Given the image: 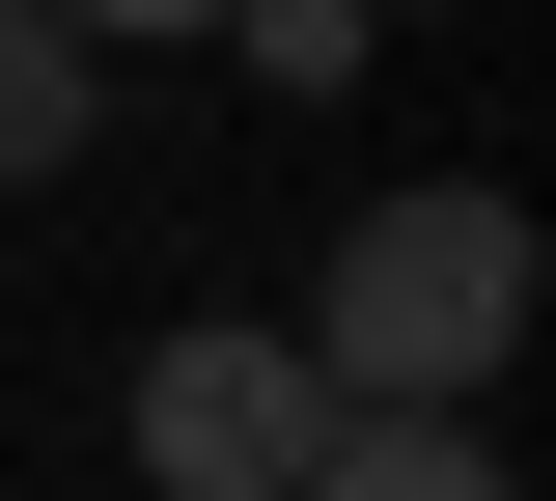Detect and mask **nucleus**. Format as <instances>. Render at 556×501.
Returning <instances> with one entry per match:
<instances>
[{
  "label": "nucleus",
  "instance_id": "nucleus-1",
  "mask_svg": "<svg viewBox=\"0 0 556 501\" xmlns=\"http://www.w3.org/2000/svg\"><path fill=\"white\" fill-rule=\"evenodd\" d=\"M306 390L334 418H473L501 362H529V196L501 167H390L362 223H306Z\"/></svg>",
  "mask_w": 556,
  "mask_h": 501
},
{
  "label": "nucleus",
  "instance_id": "nucleus-5",
  "mask_svg": "<svg viewBox=\"0 0 556 501\" xmlns=\"http://www.w3.org/2000/svg\"><path fill=\"white\" fill-rule=\"evenodd\" d=\"M223 28H251V84H334L362 57V0H223Z\"/></svg>",
  "mask_w": 556,
  "mask_h": 501
},
{
  "label": "nucleus",
  "instance_id": "nucleus-4",
  "mask_svg": "<svg viewBox=\"0 0 556 501\" xmlns=\"http://www.w3.org/2000/svg\"><path fill=\"white\" fill-rule=\"evenodd\" d=\"M84 84H112V57H84L56 0H0V196H56V167H84Z\"/></svg>",
  "mask_w": 556,
  "mask_h": 501
},
{
  "label": "nucleus",
  "instance_id": "nucleus-6",
  "mask_svg": "<svg viewBox=\"0 0 556 501\" xmlns=\"http://www.w3.org/2000/svg\"><path fill=\"white\" fill-rule=\"evenodd\" d=\"M56 28H84V57H139V28H223V0H56Z\"/></svg>",
  "mask_w": 556,
  "mask_h": 501
},
{
  "label": "nucleus",
  "instance_id": "nucleus-2",
  "mask_svg": "<svg viewBox=\"0 0 556 501\" xmlns=\"http://www.w3.org/2000/svg\"><path fill=\"white\" fill-rule=\"evenodd\" d=\"M306 446H334V390H306L278 306H167L139 335V501H278Z\"/></svg>",
  "mask_w": 556,
  "mask_h": 501
},
{
  "label": "nucleus",
  "instance_id": "nucleus-3",
  "mask_svg": "<svg viewBox=\"0 0 556 501\" xmlns=\"http://www.w3.org/2000/svg\"><path fill=\"white\" fill-rule=\"evenodd\" d=\"M278 501H529V474H501L473 418H334V446H306Z\"/></svg>",
  "mask_w": 556,
  "mask_h": 501
}]
</instances>
